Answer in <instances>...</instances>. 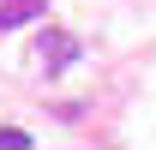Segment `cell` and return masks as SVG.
I'll use <instances>...</instances> for the list:
<instances>
[{"instance_id": "cell-1", "label": "cell", "mask_w": 156, "mask_h": 150, "mask_svg": "<svg viewBox=\"0 0 156 150\" xmlns=\"http://www.w3.org/2000/svg\"><path fill=\"white\" fill-rule=\"evenodd\" d=\"M36 60H42V72L54 78V72H66V66L78 60V42L66 36V30H48V36L36 42Z\"/></svg>"}, {"instance_id": "cell-2", "label": "cell", "mask_w": 156, "mask_h": 150, "mask_svg": "<svg viewBox=\"0 0 156 150\" xmlns=\"http://www.w3.org/2000/svg\"><path fill=\"white\" fill-rule=\"evenodd\" d=\"M48 12V0H0V30H18V24L42 18Z\"/></svg>"}, {"instance_id": "cell-3", "label": "cell", "mask_w": 156, "mask_h": 150, "mask_svg": "<svg viewBox=\"0 0 156 150\" xmlns=\"http://www.w3.org/2000/svg\"><path fill=\"white\" fill-rule=\"evenodd\" d=\"M36 138L30 132H18V126H0V150H30Z\"/></svg>"}]
</instances>
